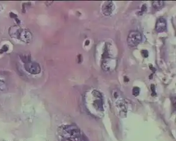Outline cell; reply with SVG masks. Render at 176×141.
<instances>
[{
  "instance_id": "obj_1",
  "label": "cell",
  "mask_w": 176,
  "mask_h": 141,
  "mask_svg": "<svg viewBox=\"0 0 176 141\" xmlns=\"http://www.w3.org/2000/svg\"><path fill=\"white\" fill-rule=\"evenodd\" d=\"M86 106L92 114L100 115L104 111L103 100L99 91L94 90L85 96Z\"/></svg>"
},
{
  "instance_id": "obj_3",
  "label": "cell",
  "mask_w": 176,
  "mask_h": 141,
  "mask_svg": "<svg viewBox=\"0 0 176 141\" xmlns=\"http://www.w3.org/2000/svg\"><path fill=\"white\" fill-rule=\"evenodd\" d=\"M142 39L141 33L137 30H131L127 38V43L129 47L137 46Z\"/></svg>"
},
{
  "instance_id": "obj_6",
  "label": "cell",
  "mask_w": 176,
  "mask_h": 141,
  "mask_svg": "<svg viewBox=\"0 0 176 141\" xmlns=\"http://www.w3.org/2000/svg\"><path fill=\"white\" fill-rule=\"evenodd\" d=\"M167 22L164 18H160L157 20L155 30L158 32H163L167 30Z\"/></svg>"
},
{
  "instance_id": "obj_7",
  "label": "cell",
  "mask_w": 176,
  "mask_h": 141,
  "mask_svg": "<svg viewBox=\"0 0 176 141\" xmlns=\"http://www.w3.org/2000/svg\"><path fill=\"white\" fill-rule=\"evenodd\" d=\"M153 6L154 8L157 10H159L161 9L164 6V2L163 1H155L154 3H153Z\"/></svg>"
},
{
  "instance_id": "obj_4",
  "label": "cell",
  "mask_w": 176,
  "mask_h": 141,
  "mask_svg": "<svg viewBox=\"0 0 176 141\" xmlns=\"http://www.w3.org/2000/svg\"><path fill=\"white\" fill-rule=\"evenodd\" d=\"M24 68L28 72L33 75L39 74L41 70L39 64L36 62H29V61L25 62Z\"/></svg>"
},
{
  "instance_id": "obj_8",
  "label": "cell",
  "mask_w": 176,
  "mask_h": 141,
  "mask_svg": "<svg viewBox=\"0 0 176 141\" xmlns=\"http://www.w3.org/2000/svg\"><path fill=\"white\" fill-rule=\"evenodd\" d=\"M6 88V84L4 81L0 80V91L4 90Z\"/></svg>"
},
{
  "instance_id": "obj_5",
  "label": "cell",
  "mask_w": 176,
  "mask_h": 141,
  "mask_svg": "<svg viewBox=\"0 0 176 141\" xmlns=\"http://www.w3.org/2000/svg\"><path fill=\"white\" fill-rule=\"evenodd\" d=\"M114 10V4L112 1H106L104 3L102 7L103 14L106 16H109Z\"/></svg>"
},
{
  "instance_id": "obj_2",
  "label": "cell",
  "mask_w": 176,
  "mask_h": 141,
  "mask_svg": "<svg viewBox=\"0 0 176 141\" xmlns=\"http://www.w3.org/2000/svg\"><path fill=\"white\" fill-rule=\"evenodd\" d=\"M9 33L12 37L19 39L24 42H29L32 38L29 30L23 29L17 25L11 27L9 30Z\"/></svg>"
},
{
  "instance_id": "obj_9",
  "label": "cell",
  "mask_w": 176,
  "mask_h": 141,
  "mask_svg": "<svg viewBox=\"0 0 176 141\" xmlns=\"http://www.w3.org/2000/svg\"><path fill=\"white\" fill-rule=\"evenodd\" d=\"M138 88H134L133 89V94L135 95L136 97L138 95L140 94V89H138V90H137Z\"/></svg>"
}]
</instances>
